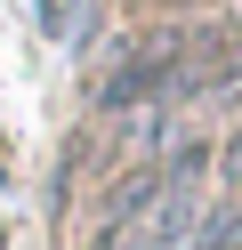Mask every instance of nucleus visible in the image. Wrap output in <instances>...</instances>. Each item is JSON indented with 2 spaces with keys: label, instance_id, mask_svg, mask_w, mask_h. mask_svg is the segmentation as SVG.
I'll return each instance as SVG.
<instances>
[{
  "label": "nucleus",
  "instance_id": "obj_2",
  "mask_svg": "<svg viewBox=\"0 0 242 250\" xmlns=\"http://www.w3.org/2000/svg\"><path fill=\"white\" fill-rule=\"evenodd\" d=\"M218 169H226V186H242V129L226 137V162H218Z\"/></svg>",
  "mask_w": 242,
  "mask_h": 250
},
{
  "label": "nucleus",
  "instance_id": "obj_1",
  "mask_svg": "<svg viewBox=\"0 0 242 250\" xmlns=\"http://www.w3.org/2000/svg\"><path fill=\"white\" fill-rule=\"evenodd\" d=\"M170 89H177V41H154V49H137L105 89H97V105H113V113H121V105H161Z\"/></svg>",
  "mask_w": 242,
  "mask_h": 250
}]
</instances>
